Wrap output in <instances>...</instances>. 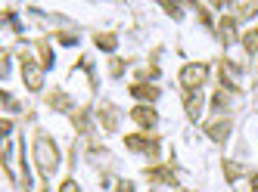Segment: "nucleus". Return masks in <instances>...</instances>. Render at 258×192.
Listing matches in <instances>:
<instances>
[{"label": "nucleus", "instance_id": "obj_7", "mask_svg": "<svg viewBox=\"0 0 258 192\" xmlns=\"http://www.w3.org/2000/svg\"><path fill=\"white\" fill-rule=\"evenodd\" d=\"M236 19H230V16H224V19H221V41H224V44H233V37H236Z\"/></svg>", "mask_w": 258, "mask_h": 192}, {"label": "nucleus", "instance_id": "obj_14", "mask_svg": "<svg viewBox=\"0 0 258 192\" xmlns=\"http://www.w3.org/2000/svg\"><path fill=\"white\" fill-rule=\"evenodd\" d=\"M59 192H78V186H75V180H66V183H62V189H59Z\"/></svg>", "mask_w": 258, "mask_h": 192}, {"label": "nucleus", "instance_id": "obj_11", "mask_svg": "<svg viewBox=\"0 0 258 192\" xmlns=\"http://www.w3.org/2000/svg\"><path fill=\"white\" fill-rule=\"evenodd\" d=\"M97 47L100 50H115V34H97Z\"/></svg>", "mask_w": 258, "mask_h": 192}, {"label": "nucleus", "instance_id": "obj_4", "mask_svg": "<svg viewBox=\"0 0 258 192\" xmlns=\"http://www.w3.org/2000/svg\"><path fill=\"white\" fill-rule=\"evenodd\" d=\"M124 143H127V149H131V152H150V155H156V152H159V143L156 140H146V137H127Z\"/></svg>", "mask_w": 258, "mask_h": 192}, {"label": "nucleus", "instance_id": "obj_15", "mask_svg": "<svg viewBox=\"0 0 258 192\" xmlns=\"http://www.w3.org/2000/svg\"><path fill=\"white\" fill-rule=\"evenodd\" d=\"M118 192H134V183H127V180H121V183H118Z\"/></svg>", "mask_w": 258, "mask_h": 192}, {"label": "nucleus", "instance_id": "obj_5", "mask_svg": "<svg viewBox=\"0 0 258 192\" xmlns=\"http://www.w3.org/2000/svg\"><path fill=\"white\" fill-rule=\"evenodd\" d=\"M206 133H209L215 143H224V140H227V133H230V121H227V118H221V121H215V124H206Z\"/></svg>", "mask_w": 258, "mask_h": 192}, {"label": "nucleus", "instance_id": "obj_8", "mask_svg": "<svg viewBox=\"0 0 258 192\" xmlns=\"http://www.w3.org/2000/svg\"><path fill=\"white\" fill-rule=\"evenodd\" d=\"M131 96H137V100H156V96H159V90L156 87H150V84H134L131 87Z\"/></svg>", "mask_w": 258, "mask_h": 192}, {"label": "nucleus", "instance_id": "obj_2", "mask_svg": "<svg viewBox=\"0 0 258 192\" xmlns=\"http://www.w3.org/2000/svg\"><path fill=\"white\" fill-rule=\"evenodd\" d=\"M206 78H209V68L202 65V62H190V65H183V68H180V87H183V90H190V93L199 90V84L206 81Z\"/></svg>", "mask_w": 258, "mask_h": 192}, {"label": "nucleus", "instance_id": "obj_10", "mask_svg": "<svg viewBox=\"0 0 258 192\" xmlns=\"http://www.w3.org/2000/svg\"><path fill=\"white\" fill-rule=\"evenodd\" d=\"M243 50H246L249 56H255V53H258V28H252V31L243 37Z\"/></svg>", "mask_w": 258, "mask_h": 192}, {"label": "nucleus", "instance_id": "obj_13", "mask_svg": "<svg viewBox=\"0 0 258 192\" xmlns=\"http://www.w3.org/2000/svg\"><path fill=\"white\" fill-rule=\"evenodd\" d=\"M41 59H44V65H47V68L53 65V53H50V47H47V44H41Z\"/></svg>", "mask_w": 258, "mask_h": 192}, {"label": "nucleus", "instance_id": "obj_12", "mask_svg": "<svg viewBox=\"0 0 258 192\" xmlns=\"http://www.w3.org/2000/svg\"><path fill=\"white\" fill-rule=\"evenodd\" d=\"M236 13L239 16H255L258 13V4H236Z\"/></svg>", "mask_w": 258, "mask_h": 192}, {"label": "nucleus", "instance_id": "obj_9", "mask_svg": "<svg viewBox=\"0 0 258 192\" xmlns=\"http://www.w3.org/2000/svg\"><path fill=\"white\" fill-rule=\"evenodd\" d=\"M199 109H202V96L196 90L187 93V112H190V118H199Z\"/></svg>", "mask_w": 258, "mask_h": 192}, {"label": "nucleus", "instance_id": "obj_6", "mask_svg": "<svg viewBox=\"0 0 258 192\" xmlns=\"http://www.w3.org/2000/svg\"><path fill=\"white\" fill-rule=\"evenodd\" d=\"M131 118H134L140 127H156V112H153V109H146V106L134 109V112H131Z\"/></svg>", "mask_w": 258, "mask_h": 192}, {"label": "nucleus", "instance_id": "obj_1", "mask_svg": "<svg viewBox=\"0 0 258 192\" xmlns=\"http://www.w3.org/2000/svg\"><path fill=\"white\" fill-rule=\"evenodd\" d=\"M34 158H38V167H41L44 177L56 174V167H59V149L53 146V140H47V137L34 140Z\"/></svg>", "mask_w": 258, "mask_h": 192}, {"label": "nucleus", "instance_id": "obj_3", "mask_svg": "<svg viewBox=\"0 0 258 192\" xmlns=\"http://www.w3.org/2000/svg\"><path fill=\"white\" fill-rule=\"evenodd\" d=\"M22 78H25L28 90H41V84H44V74H41L38 65H34V59L28 53H22Z\"/></svg>", "mask_w": 258, "mask_h": 192}]
</instances>
